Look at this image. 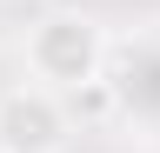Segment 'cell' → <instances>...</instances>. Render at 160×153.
I'll use <instances>...</instances> for the list:
<instances>
[{
	"instance_id": "cell-1",
	"label": "cell",
	"mask_w": 160,
	"mask_h": 153,
	"mask_svg": "<svg viewBox=\"0 0 160 153\" xmlns=\"http://www.w3.org/2000/svg\"><path fill=\"white\" fill-rule=\"evenodd\" d=\"M107 67V27L93 13H47L27 33V73L53 93H80Z\"/></svg>"
},
{
	"instance_id": "cell-2",
	"label": "cell",
	"mask_w": 160,
	"mask_h": 153,
	"mask_svg": "<svg viewBox=\"0 0 160 153\" xmlns=\"http://www.w3.org/2000/svg\"><path fill=\"white\" fill-rule=\"evenodd\" d=\"M67 133H73V113L53 87L27 80V87L0 93V153H60Z\"/></svg>"
}]
</instances>
